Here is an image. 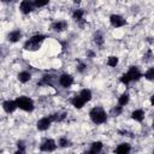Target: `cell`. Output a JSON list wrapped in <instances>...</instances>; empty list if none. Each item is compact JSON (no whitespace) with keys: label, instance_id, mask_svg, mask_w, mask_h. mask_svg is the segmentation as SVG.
<instances>
[{"label":"cell","instance_id":"14","mask_svg":"<svg viewBox=\"0 0 154 154\" xmlns=\"http://www.w3.org/2000/svg\"><path fill=\"white\" fill-rule=\"evenodd\" d=\"M131 118L135 120V122H138V123H142L143 119H144V111L138 108V109H135L132 113H131Z\"/></svg>","mask_w":154,"mask_h":154},{"label":"cell","instance_id":"2","mask_svg":"<svg viewBox=\"0 0 154 154\" xmlns=\"http://www.w3.org/2000/svg\"><path fill=\"white\" fill-rule=\"evenodd\" d=\"M89 117H90V119L94 124H103L107 120V113L100 106L93 107L89 112Z\"/></svg>","mask_w":154,"mask_h":154},{"label":"cell","instance_id":"9","mask_svg":"<svg viewBox=\"0 0 154 154\" xmlns=\"http://www.w3.org/2000/svg\"><path fill=\"white\" fill-rule=\"evenodd\" d=\"M102 148H103L102 142H101V141H95V142H93V143H91V146H90L89 150L84 152L83 154H100V153H101V150H102Z\"/></svg>","mask_w":154,"mask_h":154},{"label":"cell","instance_id":"24","mask_svg":"<svg viewBox=\"0 0 154 154\" xmlns=\"http://www.w3.org/2000/svg\"><path fill=\"white\" fill-rule=\"evenodd\" d=\"M144 77H146L148 81H153V79H154V69H153V67L148 69V70L146 71V73H144Z\"/></svg>","mask_w":154,"mask_h":154},{"label":"cell","instance_id":"31","mask_svg":"<svg viewBox=\"0 0 154 154\" xmlns=\"http://www.w3.org/2000/svg\"><path fill=\"white\" fill-rule=\"evenodd\" d=\"M14 154H25V152H23V150H19V149H18V150H17Z\"/></svg>","mask_w":154,"mask_h":154},{"label":"cell","instance_id":"16","mask_svg":"<svg viewBox=\"0 0 154 154\" xmlns=\"http://www.w3.org/2000/svg\"><path fill=\"white\" fill-rule=\"evenodd\" d=\"M71 103H72V106L75 107V108H82L84 105H85V102L82 100V97L79 96V95H76V96H73L72 99H71Z\"/></svg>","mask_w":154,"mask_h":154},{"label":"cell","instance_id":"28","mask_svg":"<svg viewBox=\"0 0 154 154\" xmlns=\"http://www.w3.org/2000/svg\"><path fill=\"white\" fill-rule=\"evenodd\" d=\"M32 5H34V7H43V6L48 5V1H47V0H46V1L36 0V1H34V2H32Z\"/></svg>","mask_w":154,"mask_h":154},{"label":"cell","instance_id":"27","mask_svg":"<svg viewBox=\"0 0 154 154\" xmlns=\"http://www.w3.org/2000/svg\"><path fill=\"white\" fill-rule=\"evenodd\" d=\"M122 112H123V107H122V106H116V107L112 109V116H113V117H118Z\"/></svg>","mask_w":154,"mask_h":154},{"label":"cell","instance_id":"7","mask_svg":"<svg viewBox=\"0 0 154 154\" xmlns=\"http://www.w3.org/2000/svg\"><path fill=\"white\" fill-rule=\"evenodd\" d=\"M59 84L64 88H70L73 84V77L69 73H63L59 77Z\"/></svg>","mask_w":154,"mask_h":154},{"label":"cell","instance_id":"8","mask_svg":"<svg viewBox=\"0 0 154 154\" xmlns=\"http://www.w3.org/2000/svg\"><path fill=\"white\" fill-rule=\"evenodd\" d=\"M51 124H52L51 118H49V117H43V118H41V119L37 120V123H36V128H37L40 131H46V130L49 129Z\"/></svg>","mask_w":154,"mask_h":154},{"label":"cell","instance_id":"29","mask_svg":"<svg viewBox=\"0 0 154 154\" xmlns=\"http://www.w3.org/2000/svg\"><path fill=\"white\" fill-rule=\"evenodd\" d=\"M17 147H18L19 150L25 152V142H24V141H18V142H17Z\"/></svg>","mask_w":154,"mask_h":154},{"label":"cell","instance_id":"4","mask_svg":"<svg viewBox=\"0 0 154 154\" xmlns=\"http://www.w3.org/2000/svg\"><path fill=\"white\" fill-rule=\"evenodd\" d=\"M16 105H17V108L19 109H23L25 112H32L34 111V101L28 97V96H19L17 97L16 100Z\"/></svg>","mask_w":154,"mask_h":154},{"label":"cell","instance_id":"32","mask_svg":"<svg viewBox=\"0 0 154 154\" xmlns=\"http://www.w3.org/2000/svg\"><path fill=\"white\" fill-rule=\"evenodd\" d=\"M100 154H106V153H100Z\"/></svg>","mask_w":154,"mask_h":154},{"label":"cell","instance_id":"21","mask_svg":"<svg viewBox=\"0 0 154 154\" xmlns=\"http://www.w3.org/2000/svg\"><path fill=\"white\" fill-rule=\"evenodd\" d=\"M65 117H66V113H60V112H58V113L52 114L49 118H51L52 122H61V120L65 119Z\"/></svg>","mask_w":154,"mask_h":154},{"label":"cell","instance_id":"20","mask_svg":"<svg viewBox=\"0 0 154 154\" xmlns=\"http://www.w3.org/2000/svg\"><path fill=\"white\" fill-rule=\"evenodd\" d=\"M83 16H84V12H83V10H81V8L75 10L73 13H72V18H73L76 22H81V20L83 19Z\"/></svg>","mask_w":154,"mask_h":154},{"label":"cell","instance_id":"11","mask_svg":"<svg viewBox=\"0 0 154 154\" xmlns=\"http://www.w3.org/2000/svg\"><path fill=\"white\" fill-rule=\"evenodd\" d=\"M2 108H4V111H5L6 113H13V112L17 109L16 101H14V100H6V101H4Z\"/></svg>","mask_w":154,"mask_h":154},{"label":"cell","instance_id":"10","mask_svg":"<svg viewBox=\"0 0 154 154\" xmlns=\"http://www.w3.org/2000/svg\"><path fill=\"white\" fill-rule=\"evenodd\" d=\"M19 10H20L22 13H24V14H29V13L34 10V5H32L31 1H29V0H24V1H22V2L19 4Z\"/></svg>","mask_w":154,"mask_h":154},{"label":"cell","instance_id":"18","mask_svg":"<svg viewBox=\"0 0 154 154\" xmlns=\"http://www.w3.org/2000/svg\"><path fill=\"white\" fill-rule=\"evenodd\" d=\"M81 97H82V100L87 103V102H89L90 100H91V91L89 90V89H82L81 91H79V94H78Z\"/></svg>","mask_w":154,"mask_h":154},{"label":"cell","instance_id":"5","mask_svg":"<svg viewBox=\"0 0 154 154\" xmlns=\"http://www.w3.org/2000/svg\"><path fill=\"white\" fill-rule=\"evenodd\" d=\"M55 148H57V142L54 140H52V138H46L40 144V150L46 152V153L53 152V150H55Z\"/></svg>","mask_w":154,"mask_h":154},{"label":"cell","instance_id":"26","mask_svg":"<svg viewBox=\"0 0 154 154\" xmlns=\"http://www.w3.org/2000/svg\"><path fill=\"white\" fill-rule=\"evenodd\" d=\"M94 41H95V43H96L97 46H102V43H103V37H102V35H101V34H96L95 37H94Z\"/></svg>","mask_w":154,"mask_h":154},{"label":"cell","instance_id":"22","mask_svg":"<svg viewBox=\"0 0 154 154\" xmlns=\"http://www.w3.org/2000/svg\"><path fill=\"white\" fill-rule=\"evenodd\" d=\"M58 146L61 147V148H66V147H70L71 146V142L67 137H60L58 140Z\"/></svg>","mask_w":154,"mask_h":154},{"label":"cell","instance_id":"30","mask_svg":"<svg viewBox=\"0 0 154 154\" xmlns=\"http://www.w3.org/2000/svg\"><path fill=\"white\" fill-rule=\"evenodd\" d=\"M85 67H87V65H85V64L79 63V64H78V66H77V71H78V72H83V71L85 70Z\"/></svg>","mask_w":154,"mask_h":154},{"label":"cell","instance_id":"12","mask_svg":"<svg viewBox=\"0 0 154 154\" xmlns=\"http://www.w3.org/2000/svg\"><path fill=\"white\" fill-rule=\"evenodd\" d=\"M131 150V146L126 142L118 144V147L116 148V154H130Z\"/></svg>","mask_w":154,"mask_h":154},{"label":"cell","instance_id":"15","mask_svg":"<svg viewBox=\"0 0 154 154\" xmlns=\"http://www.w3.org/2000/svg\"><path fill=\"white\" fill-rule=\"evenodd\" d=\"M20 37H22V32L19 31V30H12L8 35H7V40L10 41V42H17V41H19L20 40Z\"/></svg>","mask_w":154,"mask_h":154},{"label":"cell","instance_id":"3","mask_svg":"<svg viewBox=\"0 0 154 154\" xmlns=\"http://www.w3.org/2000/svg\"><path fill=\"white\" fill-rule=\"evenodd\" d=\"M45 38H46V36L42 35V34H36V35L31 36V37L24 43V49H26V51H31V52L37 51V49L40 48L41 43L45 41Z\"/></svg>","mask_w":154,"mask_h":154},{"label":"cell","instance_id":"1","mask_svg":"<svg viewBox=\"0 0 154 154\" xmlns=\"http://www.w3.org/2000/svg\"><path fill=\"white\" fill-rule=\"evenodd\" d=\"M142 77V73L141 71L138 70L137 66H130L128 72H125L124 75H122L120 77V82L123 84H129L131 82H135V81H138L140 78Z\"/></svg>","mask_w":154,"mask_h":154},{"label":"cell","instance_id":"25","mask_svg":"<svg viewBox=\"0 0 154 154\" xmlns=\"http://www.w3.org/2000/svg\"><path fill=\"white\" fill-rule=\"evenodd\" d=\"M52 79H53L52 76H49V75L47 76V75H46V76L42 77V81H41L40 83H41V84H46V85H48V84H52Z\"/></svg>","mask_w":154,"mask_h":154},{"label":"cell","instance_id":"17","mask_svg":"<svg viewBox=\"0 0 154 154\" xmlns=\"http://www.w3.org/2000/svg\"><path fill=\"white\" fill-rule=\"evenodd\" d=\"M18 79L20 83H26L31 79V73L29 71H22L18 73Z\"/></svg>","mask_w":154,"mask_h":154},{"label":"cell","instance_id":"6","mask_svg":"<svg viewBox=\"0 0 154 154\" xmlns=\"http://www.w3.org/2000/svg\"><path fill=\"white\" fill-rule=\"evenodd\" d=\"M109 23L113 28H122L126 24V20L124 17H122L120 14H112L109 17Z\"/></svg>","mask_w":154,"mask_h":154},{"label":"cell","instance_id":"23","mask_svg":"<svg viewBox=\"0 0 154 154\" xmlns=\"http://www.w3.org/2000/svg\"><path fill=\"white\" fill-rule=\"evenodd\" d=\"M118 61H119V59H118L117 57L111 55V57H108V59H107V65L111 66V67H116V66L118 65Z\"/></svg>","mask_w":154,"mask_h":154},{"label":"cell","instance_id":"19","mask_svg":"<svg viewBox=\"0 0 154 154\" xmlns=\"http://www.w3.org/2000/svg\"><path fill=\"white\" fill-rule=\"evenodd\" d=\"M129 100H130V96H129V94L128 93H123L120 96H119V99H118V106H125V105H128L129 103Z\"/></svg>","mask_w":154,"mask_h":154},{"label":"cell","instance_id":"13","mask_svg":"<svg viewBox=\"0 0 154 154\" xmlns=\"http://www.w3.org/2000/svg\"><path fill=\"white\" fill-rule=\"evenodd\" d=\"M51 28H52V30L59 32V31H63V30H65V29L67 28V23L64 22V20H57V22L52 23Z\"/></svg>","mask_w":154,"mask_h":154}]
</instances>
